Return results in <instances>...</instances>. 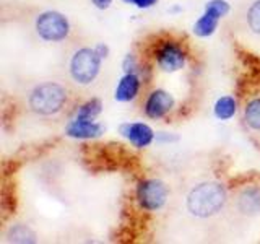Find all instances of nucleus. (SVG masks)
<instances>
[{
  "instance_id": "412c9836",
  "label": "nucleus",
  "mask_w": 260,
  "mask_h": 244,
  "mask_svg": "<svg viewBox=\"0 0 260 244\" xmlns=\"http://www.w3.org/2000/svg\"><path fill=\"white\" fill-rule=\"evenodd\" d=\"M96 52L98 54H100L101 57H103V59H104V57H108V52H109V47L108 46H106V44H98L96 47Z\"/></svg>"
},
{
  "instance_id": "6e6552de",
  "label": "nucleus",
  "mask_w": 260,
  "mask_h": 244,
  "mask_svg": "<svg viewBox=\"0 0 260 244\" xmlns=\"http://www.w3.org/2000/svg\"><path fill=\"white\" fill-rule=\"evenodd\" d=\"M120 132L127 140L137 148H145L154 140V132L150 126L143 122H134V124H124L120 127Z\"/></svg>"
},
{
  "instance_id": "1a4fd4ad",
  "label": "nucleus",
  "mask_w": 260,
  "mask_h": 244,
  "mask_svg": "<svg viewBox=\"0 0 260 244\" xmlns=\"http://www.w3.org/2000/svg\"><path fill=\"white\" fill-rule=\"evenodd\" d=\"M69 137L72 138H96L103 134V126L98 124L94 120H86V119H73L72 122H69L67 129H65Z\"/></svg>"
},
{
  "instance_id": "6ab92c4d",
  "label": "nucleus",
  "mask_w": 260,
  "mask_h": 244,
  "mask_svg": "<svg viewBox=\"0 0 260 244\" xmlns=\"http://www.w3.org/2000/svg\"><path fill=\"white\" fill-rule=\"evenodd\" d=\"M125 4H132L138 8H150L153 7L154 4L158 2V0H124Z\"/></svg>"
},
{
  "instance_id": "a211bd4d",
  "label": "nucleus",
  "mask_w": 260,
  "mask_h": 244,
  "mask_svg": "<svg viewBox=\"0 0 260 244\" xmlns=\"http://www.w3.org/2000/svg\"><path fill=\"white\" fill-rule=\"evenodd\" d=\"M205 12L211 13L216 18L221 20L223 16H226L230 13V4L226 0H210V2L205 5Z\"/></svg>"
},
{
  "instance_id": "0eeeda50",
  "label": "nucleus",
  "mask_w": 260,
  "mask_h": 244,
  "mask_svg": "<svg viewBox=\"0 0 260 244\" xmlns=\"http://www.w3.org/2000/svg\"><path fill=\"white\" fill-rule=\"evenodd\" d=\"M174 108V98L165 89H154L145 101V114L150 119H161Z\"/></svg>"
},
{
  "instance_id": "f03ea898",
  "label": "nucleus",
  "mask_w": 260,
  "mask_h": 244,
  "mask_svg": "<svg viewBox=\"0 0 260 244\" xmlns=\"http://www.w3.org/2000/svg\"><path fill=\"white\" fill-rule=\"evenodd\" d=\"M67 103V89L55 81H44L31 89L28 104L38 116H54Z\"/></svg>"
},
{
  "instance_id": "20e7f679",
  "label": "nucleus",
  "mask_w": 260,
  "mask_h": 244,
  "mask_svg": "<svg viewBox=\"0 0 260 244\" xmlns=\"http://www.w3.org/2000/svg\"><path fill=\"white\" fill-rule=\"evenodd\" d=\"M35 29L38 36L47 43H60L70 35V23L67 16L59 12H44L35 21Z\"/></svg>"
},
{
  "instance_id": "2eb2a0df",
  "label": "nucleus",
  "mask_w": 260,
  "mask_h": 244,
  "mask_svg": "<svg viewBox=\"0 0 260 244\" xmlns=\"http://www.w3.org/2000/svg\"><path fill=\"white\" fill-rule=\"evenodd\" d=\"M103 111V103L100 100H93L86 101L81 108L77 111V119H86V120H94Z\"/></svg>"
},
{
  "instance_id": "7ed1b4c3",
  "label": "nucleus",
  "mask_w": 260,
  "mask_h": 244,
  "mask_svg": "<svg viewBox=\"0 0 260 244\" xmlns=\"http://www.w3.org/2000/svg\"><path fill=\"white\" fill-rule=\"evenodd\" d=\"M103 57L96 52V49L91 47H81L72 55L70 59V77L78 85H91L100 75Z\"/></svg>"
},
{
  "instance_id": "9b49d317",
  "label": "nucleus",
  "mask_w": 260,
  "mask_h": 244,
  "mask_svg": "<svg viewBox=\"0 0 260 244\" xmlns=\"http://www.w3.org/2000/svg\"><path fill=\"white\" fill-rule=\"evenodd\" d=\"M238 210L244 215L260 214V189L249 187L238 195Z\"/></svg>"
},
{
  "instance_id": "423d86ee",
  "label": "nucleus",
  "mask_w": 260,
  "mask_h": 244,
  "mask_svg": "<svg viewBox=\"0 0 260 244\" xmlns=\"http://www.w3.org/2000/svg\"><path fill=\"white\" fill-rule=\"evenodd\" d=\"M156 62L161 70L165 72H177L185 65V52L184 49L176 43H165L156 51Z\"/></svg>"
},
{
  "instance_id": "aec40b11",
  "label": "nucleus",
  "mask_w": 260,
  "mask_h": 244,
  "mask_svg": "<svg viewBox=\"0 0 260 244\" xmlns=\"http://www.w3.org/2000/svg\"><path fill=\"white\" fill-rule=\"evenodd\" d=\"M91 2L94 4V7L104 10V8H109V5L112 4V0H91Z\"/></svg>"
},
{
  "instance_id": "9d476101",
  "label": "nucleus",
  "mask_w": 260,
  "mask_h": 244,
  "mask_svg": "<svg viewBox=\"0 0 260 244\" xmlns=\"http://www.w3.org/2000/svg\"><path fill=\"white\" fill-rule=\"evenodd\" d=\"M140 77L137 73H125L124 77L120 78V81L116 86V93H114V98L119 103H130L134 101L138 96V92H140Z\"/></svg>"
},
{
  "instance_id": "39448f33",
  "label": "nucleus",
  "mask_w": 260,
  "mask_h": 244,
  "mask_svg": "<svg viewBox=\"0 0 260 244\" xmlns=\"http://www.w3.org/2000/svg\"><path fill=\"white\" fill-rule=\"evenodd\" d=\"M168 186L159 181V179H146L142 181L137 187V200L140 203V207L145 210H159L165 207L168 200Z\"/></svg>"
},
{
  "instance_id": "ddd939ff",
  "label": "nucleus",
  "mask_w": 260,
  "mask_h": 244,
  "mask_svg": "<svg viewBox=\"0 0 260 244\" xmlns=\"http://www.w3.org/2000/svg\"><path fill=\"white\" fill-rule=\"evenodd\" d=\"M213 111L219 120H230L238 111V104H236V100L233 96H221L215 103Z\"/></svg>"
},
{
  "instance_id": "4468645a",
  "label": "nucleus",
  "mask_w": 260,
  "mask_h": 244,
  "mask_svg": "<svg viewBox=\"0 0 260 244\" xmlns=\"http://www.w3.org/2000/svg\"><path fill=\"white\" fill-rule=\"evenodd\" d=\"M244 117L250 129L260 130V98L247 103L246 109H244Z\"/></svg>"
},
{
  "instance_id": "f257e3e1",
  "label": "nucleus",
  "mask_w": 260,
  "mask_h": 244,
  "mask_svg": "<svg viewBox=\"0 0 260 244\" xmlns=\"http://www.w3.org/2000/svg\"><path fill=\"white\" fill-rule=\"evenodd\" d=\"M228 192L219 182H202L187 195V210L197 218H210L221 211L226 205Z\"/></svg>"
},
{
  "instance_id": "dca6fc26",
  "label": "nucleus",
  "mask_w": 260,
  "mask_h": 244,
  "mask_svg": "<svg viewBox=\"0 0 260 244\" xmlns=\"http://www.w3.org/2000/svg\"><path fill=\"white\" fill-rule=\"evenodd\" d=\"M8 238L13 242H35L36 234L26 225H15L8 233Z\"/></svg>"
},
{
  "instance_id": "f3484780",
  "label": "nucleus",
  "mask_w": 260,
  "mask_h": 244,
  "mask_svg": "<svg viewBox=\"0 0 260 244\" xmlns=\"http://www.w3.org/2000/svg\"><path fill=\"white\" fill-rule=\"evenodd\" d=\"M247 26L254 35L260 36V0H254L247 10Z\"/></svg>"
},
{
  "instance_id": "f8f14e48",
  "label": "nucleus",
  "mask_w": 260,
  "mask_h": 244,
  "mask_svg": "<svg viewBox=\"0 0 260 244\" xmlns=\"http://www.w3.org/2000/svg\"><path fill=\"white\" fill-rule=\"evenodd\" d=\"M218 21H219V18H216V16H213L208 12H203V15L193 24V33L199 38H208L216 31Z\"/></svg>"
}]
</instances>
